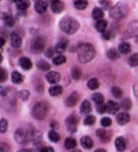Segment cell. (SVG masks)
I'll use <instances>...</instances> for the list:
<instances>
[{
    "label": "cell",
    "mask_w": 138,
    "mask_h": 152,
    "mask_svg": "<svg viewBox=\"0 0 138 152\" xmlns=\"http://www.w3.org/2000/svg\"><path fill=\"white\" fill-rule=\"evenodd\" d=\"M59 79H61V75L58 72H47V75H46V80L48 83L54 84V86L59 82Z\"/></svg>",
    "instance_id": "9c48e42d"
},
{
    "label": "cell",
    "mask_w": 138,
    "mask_h": 152,
    "mask_svg": "<svg viewBox=\"0 0 138 152\" xmlns=\"http://www.w3.org/2000/svg\"><path fill=\"white\" fill-rule=\"evenodd\" d=\"M80 111H82V113H88L91 112V104L88 102V101H83L82 102V107H80Z\"/></svg>",
    "instance_id": "f1b7e54d"
},
{
    "label": "cell",
    "mask_w": 138,
    "mask_h": 152,
    "mask_svg": "<svg viewBox=\"0 0 138 152\" xmlns=\"http://www.w3.org/2000/svg\"><path fill=\"white\" fill-rule=\"evenodd\" d=\"M53 129H57L58 127V122H51V124H50Z\"/></svg>",
    "instance_id": "11a10c76"
},
{
    "label": "cell",
    "mask_w": 138,
    "mask_h": 152,
    "mask_svg": "<svg viewBox=\"0 0 138 152\" xmlns=\"http://www.w3.org/2000/svg\"><path fill=\"white\" fill-rule=\"evenodd\" d=\"M116 120H118L119 124H126L130 122V115L127 112H120L116 115Z\"/></svg>",
    "instance_id": "7c38bea8"
},
{
    "label": "cell",
    "mask_w": 138,
    "mask_h": 152,
    "mask_svg": "<svg viewBox=\"0 0 138 152\" xmlns=\"http://www.w3.org/2000/svg\"><path fill=\"white\" fill-rule=\"evenodd\" d=\"M51 10L53 12H61L64 10V3L62 1H59V0H57V1H51Z\"/></svg>",
    "instance_id": "7402d4cb"
},
{
    "label": "cell",
    "mask_w": 138,
    "mask_h": 152,
    "mask_svg": "<svg viewBox=\"0 0 138 152\" xmlns=\"http://www.w3.org/2000/svg\"><path fill=\"white\" fill-rule=\"evenodd\" d=\"M65 61H66V58H65L62 54H61V56H55L54 58H53V62H54L55 65H62Z\"/></svg>",
    "instance_id": "836d02e7"
},
{
    "label": "cell",
    "mask_w": 138,
    "mask_h": 152,
    "mask_svg": "<svg viewBox=\"0 0 138 152\" xmlns=\"http://www.w3.org/2000/svg\"><path fill=\"white\" fill-rule=\"evenodd\" d=\"M102 37H104L105 40L113 39V32H110V31H107V32H104V33H102Z\"/></svg>",
    "instance_id": "f6af8a7d"
},
{
    "label": "cell",
    "mask_w": 138,
    "mask_h": 152,
    "mask_svg": "<svg viewBox=\"0 0 138 152\" xmlns=\"http://www.w3.org/2000/svg\"><path fill=\"white\" fill-rule=\"evenodd\" d=\"M107 26H108V22L105 20H101V21H97V22H95V29L101 33L107 32Z\"/></svg>",
    "instance_id": "ffe728a7"
},
{
    "label": "cell",
    "mask_w": 138,
    "mask_h": 152,
    "mask_svg": "<svg viewBox=\"0 0 138 152\" xmlns=\"http://www.w3.org/2000/svg\"><path fill=\"white\" fill-rule=\"evenodd\" d=\"M130 51H131L130 43H127V42H122V43L119 44V53H122V54H129Z\"/></svg>",
    "instance_id": "44dd1931"
},
{
    "label": "cell",
    "mask_w": 138,
    "mask_h": 152,
    "mask_svg": "<svg viewBox=\"0 0 138 152\" xmlns=\"http://www.w3.org/2000/svg\"><path fill=\"white\" fill-rule=\"evenodd\" d=\"M65 148L69 149V151H73V149H76V140L75 138H72V137H69V138H66L65 140Z\"/></svg>",
    "instance_id": "d4e9b609"
},
{
    "label": "cell",
    "mask_w": 138,
    "mask_h": 152,
    "mask_svg": "<svg viewBox=\"0 0 138 152\" xmlns=\"http://www.w3.org/2000/svg\"><path fill=\"white\" fill-rule=\"evenodd\" d=\"M66 47H68V40H61L57 46H55V51L57 53H59V56H61V53H64L65 50H66Z\"/></svg>",
    "instance_id": "cb8c5ba5"
},
{
    "label": "cell",
    "mask_w": 138,
    "mask_h": 152,
    "mask_svg": "<svg viewBox=\"0 0 138 152\" xmlns=\"http://www.w3.org/2000/svg\"><path fill=\"white\" fill-rule=\"evenodd\" d=\"M122 107L124 109H130L131 108V101L129 100V98H124V100H123V102H122Z\"/></svg>",
    "instance_id": "ee69618b"
},
{
    "label": "cell",
    "mask_w": 138,
    "mask_h": 152,
    "mask_svg": "<svg viewBox=\"0 0 138 152\" xmlns=\"http://www.w3.org/2000/svg\"><path fill=\"white\" fill-rule=\"evenodd\" d=\"M97 111L99 113H104L107 112V104H101V105H97Z\"/></svg>",
    "instance_id": "c3c4849f"
},
{
    "label": "cell",
    "mask_w": 138,
    "mask_h": 152,
    "mask_svg": "<svg viewBox=\"0 0 138 152\" xmlns=\"http://www.w3.org/2000/svg\"><path fill=\"white\" fill-rule=\"evenodd\" d=\"M20 15H26V11H20Z\"/></svg>",
    "instance_id": "680465c9"
},
{
    "label": "cell",
    "mask_w": 138,
    "mask_h": 152,
    "mask_svg": "<svg viewBox=\"0 0 138 152\" xmlns=\"http://www.w3.org/2000/svg\"><path fill=\"white\" fill-rule=\"evenodd\" d=\"M65 123H66V127L68 130L71 133L76 132V129H77V123H79V118L76 115H71V116H68L66 120H65Z\"/></svg>",
    "instance_id": "52a82bcc"
},
{
    "label": "cell",
    "mask_w": 138,
    "mask_h": 152,
    "mask_svg": "<svg viewBox=\"0 0 138 152\" xmlns=\"http://www.w3.org/2000/svg\"><path fill=\"white\" fill-rule=\"evenodd\" d=\"M95 57V48L93 44L90 43H82L77 47V58L82 64L90 62L93 58Z\"/></svg>",
    "instance_id": "6da1fadb"
},
{
    "label": "cell",
    "mask_w": 138,
    "mask_h": 152,
    "mask_svg": "<svg viewBox=\"0 0 138 152\" xmlns=\"http://www.w3.org/2000/svg\"><path fill=\"white\" fill-rule=\"evenodd\" d=\"M48 111H50V105H48V102H37V104L33 107V109H32V115H33V118L37 120H43L46 116H47Z\"/></svg>",
    "instance_id": "277c9868"
},
{
    "label": "cell",
    "mask_w": 138,
    "mask_h": 152,
    "mask_svg": "<svg viewBox=\"0 0 138 152\" xmlns=\"http://www.w3.org/2000/svg\"><path fill=\"white\" fill-rule=\"evenodd\" d=\"M10 42H11L12 47H20L21 46V36L18 35V33L12 32L11 35H10Z\"/></svg>",
    "instance_id": "5bb4252c"
},
{
    "label": "cell",
    "mask_w": 138,
    "mask_h": 152,
    "mask_svg": "<svg viewBox=\"0 0 138 152\" xmlns=\"http://www.w3.org/2000/svg\"><path fill=\"white\" fill-rule=\"evenodd\" d=\"M107 56H108V58H109V60H112V61L119 60V53L115 51V50H112V48L107 51Z\"/></svg>",
    "instance_id": "1f68e13d"
},
{
    "label": "cell",
    "mask_w": 138,
    "mask_h": 152,
    "mask_svg": "<svg viewBox=\"0 0 138 152\" xmlns=\"http://www.w3.org/2000/svg\"><path fill=\"white\" fill-rule=\"evenodd\" d=\"M101 124H102L104 129L110 127V126H112V119H110V118H102V119H101Z\"/></svg>",
    "instance_id": "8d00e7d4"
},
{
    "label": "cell",
    "mask_w": 138,
    "mask_h": 152,
    "mask_svg": "<svg viewBox=\"0 0 138 152\" xmlns=\"http://www.w3.org/2000/svg\"><path fill=\"white\" fill-rule=\"evenodd\" d=\"M39 152H54V148L47 147V145H43L42 148H39Z\"/></svg>",
    "instance_id": "681fc988"
},
{
    "label": "cell",
    "mask_w": 138,
    "mask_h": 152,
    "mask_svg": "<svg viewBox=\"0 0 138 152\" xmlns=\"http://www.w3.org/2000/svg\"><path fill=\"white\" fill-rule=\"evenodd\" d=\"M94 152H107L105 149H97V151H94Z\"/></svg>",
    "instance_id": "91938a15"
},
{
    "label": "cell",
    "mask_w": 138,
    "mask_h": 152,
    "mask_svg": "<svg viewBox=\"0 0 138 152\" xmlns=\"http://www.w3.org/2000/svg\"><path fill=\"white\" fill-rule=\"evenodd\" d=\"M33 134H35V130L32 127H21L15 132V141L20 142V144H26L28 141L33 140Z\"/></svg>",
    "instance_id": "3957f363"
},
{
    "label": "cell",
    "mask_w": 138,
    "mask_h": 152,
    "mask_svg": "<svg viewBox=\"0 0 138 152\" xmlns=\"http://www.w3.org/2000/svg\"><path fill=\"white\" fill-rule=\"evenodd\" d=\"M40 137H42V134H40L39 132H35V134H33V138H35V142H39V141H40Z\"/></svg>",
    "instance_id": "816d5d0a"
},
{
    "label": "cell",
    "mask_w": 138,
    "mask_h": 152,
    "mask_svg": "<svg viewBox=\"0 0 138 152\" xmlns=\"http://www.w3.org/2000/svg\"><path fill=\"white\" fill-rule=\"evenodd\" d=\"M0 44H1V47L4 46V37H1V40H0Z\"/></svg>",
    "instance_id": "9f6ffc18"
},
{
    "label": "cell",
    "mask_w": 138,
    "mask_h": 152,
    "mask_svg": "<svg viewBox=\"0 0 138 152\" xmlns=\"http://www.w3.org/2000/svg\"><path fill=\"white\" fill-rule=\"evenodd\" d=\"M93 101H94L97 105L104 104V96L102 94H99V93H95L94 96H93Z\"/></svg>",
    "instance_id": "d6a6232c"
},
{
    "label": "cell",
    "mask_w": 138,
    "mask_h": 152,
    "mask_svg": "<svg viewBox=\"0 0 138 152\" xmlns=\"http://www.w3.org/2000/svg\"><path fill=\"white\" fill-rule=\"evenodd\" d=\"M126 33L131 37H138V21H133L129 24Z\"/></svg>",
    "instance_id": "ba28073f"
},
{
    "label": "cell",
    "mask_w": 138,
    "mask_h": 152,
    "mask_svg": "<svg viewBox=\"0 0 138 152\" xmlns=\"http://www.w3.org/2000/svg\"><path fill=\"white\" fill-rule=\"evenodd\" d=\"M134 93H135V97H138V82L134 84Z\"/></svg>",
    "instance_id": "db71d44e"
},
{
    "label": "cell",
    "mask_w": 138,
    "mask_h": 152,
    "mask_svg": "<svg viewBox=\"0 0 138 152\" xmlns=\"http://www.w3.org/2000/svg\"><path fill=\"white\" fill-rule=\"evenodd\" d=\"M0 152H10V147L6 142H0Z\"/></svg>",
    "instance_id": "7dc6e473"
},
{
    "label": "cell",
    "mask_w": 138,
    "mask_h": 152,
    "mask_svg": "<svg viewBox=\"0 0 138 152\" xmlns=\"http://www.w3.org/2000/svg\"><path fill=\"white\" fill-rule=\"evenodd\" d=\"M11 79L15 84H20V83L24 82V76L21 75V73H18V72H12L11 73Z\"/></svg>",
    "instance_id": "83f0119b"
},
{
    "label": "cell",
    "mask_w": 138,
    "mask_h": 152,
    "mask_svg": "<svg viewBox=\"0 0 138 152\" xmlns=\"http://www.w3.org/2000/svg\"><path fill=\"white\" fill-rule=\"evenodd\" d=\"M109 14L113 20H123L127 15V7L123 4H116L109 10Z\"/></svg>",
    "instance_id": "5b68a950"
},
{
    "label": "cell",
    "mask_w": 138,
    "mask_h": 152,
    "mask_svg": "<svg viewBox=\"0 0 138 152\" xmlns=\"http://www.w3.org/2000/svg\"><path fill=\"white\" fill-rule=\"evenodd\" d=\"M80 142H82V147H83V148H87V149L93 148V145H94V141L91 140L90 137H87V136L82 137V140H80Z\"/></svg>",
    "instance_id": "ac0fdd59"
},
{
    "label": "cell",
    "mask_w": 138,
    "mask_h": 152,
    "mask_svg": "<svg viewBox=\"0 0 138 152\" xmlns=\"http://www.w3.org/2000/svg\"><path fill=\"white\" fill-rule=\"evenodd\" d=\"M6 79H7V72L4 68H1L0 69V82H6Z\"/></svg>",
    "instance_id": "bcb514c9"
},
{
    "label": "cell",
    "mask_w": 138,
    "mask_h": 152,
    "mask_svg": "<svg viewBox=\"0 0 138 152\" xmlns=\"http://www.w3.org/2000/svg\"><path fill=\"white\" fill-rule=\"evenodd\" d=\"M91 17H93L94 20H97V21L104 20V10H102V8H99V7L94 8V10H93V12H91Z\"/></svg>",
    "instance_id": "d6986e66"
},
{
    "label": "cell",
    "mask_w": 138,
    "mask_h": 152,
    "mask_svg": "<svg viewBox=\"0 0 138 152\" xmlns=\"http://www.w3.org/2000/svg\"><path fill=\"white\" fill-rule=\"evenodd\" d=\"M77 100H79V94H77L76 91H73V93H71V94L66 97L65 104H66L68 107H73V105L77 104Z\"/></svg>",
    "instance_id": "30bf717a"
},
{
    "label": "cell",
    "mask_w": 138,
    "mask_h": 152,
    "mask_svg": "<svg viewBox=\"0 0 138 152\" xmlns=\"http://www.w3.org/2000/svg\"><path fill=\"white\" fill-rule=\"evenodd\" d=\"M97 136H98V138L102 142H108V141L110 140V133L107 132L105 129H98L97 130Z\"/></svg>",
    "instance_id": "8fae6325"
},
{
    "label": "cell",
    "mask_w": 138,
    "mask_h": 152,
    "mask_svg": "<svg viewBox=\"0 0 138 152\" xmlns=\"http://www.w3.org/2000/svg\"><path fill=\"white\" fill-rule=\"evenodd\" d=\"M18 152H32V151H29V149H21V151H18Z\"/></svg>",
    "instance_id": "6f0895ef"
},
{
    "label": "cell",
    "mask_w": 138,
    "mask_h": 152,
    "mask_svg": "<svg viewBox=\"0 0 138 152\" xmlns=\"http://www.w3.org/2000/svg\"><path fill=\"white\" fill-rule=\"evenodd\" d=\"M20 65L24 69H26V71H29V69L32 68V62H31V60H29L28 57H21L20 58Z\"/></svg>",
    "instance_id": "603a6c76"
},
{
    "label": "cell",
    "mask_w": 138,
    "mask_h": 152,
    "mask_svg": "<svg viewBox=\"0 0 138 152\" xmlns=\"http://www.w3.org/2000/svg\"><path fill=\"white\" fill-rule=\"evenodd\" d=\"M126 140L123 138V137H118L116 138V141H115V147H116V149L118 151H124L126 149Z\"/></svg>",
    "instance_id": "e0dca14e"
},
{
    "label": "cell",
    "mask_w": 138,
    "mask_h": 152,
    "mask_svg": "<svg viewBox=\"0 0 138 152\" xmlns=\"http://www.w3.org/2000/svg\"><path fill=\"white\" fill-rule=\"evenodd\" d=\"M48 140L53 141V142H57V141H59V134L57 132H54V130H51L48 133Z\"/></svg>",
    "instance_id": "e575fe53"
},
{
    "label": "cell",
    "mask_w": 138,
    "mask_h": 152,
    "mask_svg": "<svg viewBox=\"0 0 138 152\" xmlns=\"http://www.w3.org/2000/svg\"><path fill=\"white\" fill-rule=\"evenodd\" d=\"M1 20L4 21V25H6V26H8V28L14 26V24H15L14 18H11V15H8L7 12H3V14H1Z\"/></svg>",
    "instance_id": "9a60e30c"
},
{
    "label": "cell",
    "mask_w": 138,
    "mask_h": 152,
    "mask_svg": "<svg viewBox=\"0 0 138 152\" xmlns=\"http://www.w3.org/2000/svg\"><path fill=\"white\" fill-rule=\"evenodd\" d=\"M44 46H46V39L43 36H36L33 37V40L31 42V50L32 53L35 54H39L44 50Z\"/></svg>",
    "instance_id": "8992f818"
},
{
    "label": "cell",
    "mask_w": 138,
    "mask_h": 152,
    "mask_svg": "<svg viewBox=\"0 0 138 152\" xmlns=\"http://www.w3.org/2000/svg\"><path fill=\"white\" fill-rule=\"evenodd\" d=\"M112 94H113L116 98H122V96H123V91H122V88L120 87H112Z\"/></svg>",
    "instance_id": "f35d334b"
},
{
    "label": "cell",
    "mask_w": 138,
    "mask_h": 152,
    "mask_svg": "<svg viewBox=\"0 0 138 152\" xmlns=\"http://www.w3.org/2000/svg\"><path fill=\"white\" fill-rule=\"evenodd\" d=\"M87 87L90 88V90H97V88L99 87V80L95 79V77L90 79L88 82H87Z\"/></svg>",
    "instance_id": "4316f807"
},
{
    "label": "cell",
    "mask_w": 138,
    "mask_h": 152,
    "mask_svg": "<svg viewBox=\"0 0 138 152\" xmlns=\"http://www.w3.org/2000/svg\"><path fill=\"white\" fill-rule=\"evenodd\" d=\"M54 51H55V48H48L47 51H46V56L47 57H53V58H54Z\"/></svg>",
    "instance_id": "f907efd6"
},
{
    "label": "cell",
    "mask_w": 138,
    "mask_h": 152,
    "mask_svg": "<svg viewBox=\"0 0 138 152\" xmlns=\"http://www.w3.org/2000/svg\"><path fill=\"white\" fill-rule=\"evenodd\" d=\"M129 64H130L131 66H138V54H133V56H130V58H129Z\"/></svg>",
    "instance_id": "d590c367"
},
{
    "label": "cell",
    "mask_w": 138,
    "mask_h": 152,
    "mask_svg": "<svg viewBox=\"0 0 138 152\" xmlns=\"http://www.w3.org/2000/svg\"><path fill=\"white\" fill-rule=\"evenodd\" d=\"M94 123H95V118H94V116L88 115L86 119H84V124H86V126H91V124H94Z\"/></svg>",
    "instance_id": "60d3db41"
},
{
    "label": "cell",
    "mask_w": 138,
    "mask_h": 152,
    "mask_svg": "<svg viewBox=\"0 0 138 152\" xmlns=\"http://www.w3.org/2000/svg\"><path fill=\"white\" fill-rule=\"evenodd\" d=\"M18 97H20L21 100H28L29 98V91L28 90H22V91H18Z\"/></svg>",
    "instance_id": "b9f144b4"
},
{
    "label": "cell",
    "mask_w": 138,
    "mask_h": 152,
    "mask_svg": "<svg viewBox=\"0 0 138 152\" xmlns=\"http://www.w3.org/2000/svg\"><path fill=\"white\" fill-rule=\"evenodd\" d=\"M6 130H7V120L1 119L0 120V133H6Z\"/></svg>",
    "instance_id": "7bdbcfd3"
},
{
    "label": "cell",
    "mask_w": 138,
    "mask_h": 152,
    "mask_svg": "<svg viewBox=\"0 0 138 152\" xmlns=\"http://www.w3.org/2000/svg\"><path fill=\"white\" fill-rule=\"evenodd\" d=\"M48 93H50V96H53V97L61 96V93H62V87L58 86V84H55V86H51V87H50Z\"/></svg>",
    "instance_id": "484cf974"
},
{
    "label": "cell",
    "mask_w": 138,
    "mask_h": 152,
    "mask_svg": "<svg viewBox=\"0 0 138 152\" xmlns=\"http://www.w3.org/2000/svg\"><path fill=\"white\" fill-rule=\"evenodd\" d=\"M80 76H82V72H80V69L79 68H73L72 69V77L73 79H80Z\"/></svg>",
    "instance_id": "ab89813d"
},
{
    "label": "cell",
    "mask_w": 138,
    "mask_h": 152,
    "mask_svg": "<svg viewBox=\"0 0 138 152\" xmlns=\"http://www.w3.org/2000/svg\"><path fill=\"white\" fill-rule=\"evenodd\" d=\"M15 4H17V8L20 10V11H25L28 7H29V1H26V0H24V1H15Z\"/></svg>",
    "instance_id": "f546056e"
},
{
    "label": "cell",
    "mask_w": 138,
    "mask_h": 152,
    "mask_svg": "<svg viewBox=\"0 0 138 152\" xmlns=\"http://www.w3.org/2000/svg\"><path fill=\"white\" fill-rule=\"evenodd\" d=\"M40 71H50V64L46 62V61H39V64H37Z\"/></svg>",
    "instance_id": "74e56055"
},
{
    "label": "cell",
    "mask_w": 138,
    "mask_h": 152,
    "mask_svg": "<svg viewBox=\"0 0 138 152\" xmlns=\"http://www.w3.org/2000/svg\"><path fill=\"white\" fill-rule=\"evenodd\" d=\"M73 4H75V7L77 8V10H84V8L87 7L88 1H87V0H76Z\"/></svg>",
    "instance_id": "4dcf8cb0"
},
{
    "label": "cell",
    "mask_w": 138,
    "mask_h": 152,
    "mask_svg": "<svg viewBox=\"0 0 138 152\" xmlns=\"http://www.w3.org/2000/svg\"><path fill=\"white\" fill-rule=\"evenodd\" d=\"M35 10L39 12V14H44L46 10H47V3H46V1H42V0H37V1H35Z\"/></svg>",
    "instance_id": "4fadbf2b"
},
{
    "label": "cell",
    "mask_w": 138,
    "mask_h": 152,
    "mask_svg": "<svg viewBox=\"0 0 138 152\" xmlns=\"http://www.w3.org/2000/svg\"><path fill=\"white\" fill-rule=\"evenodd\" d=\"M118 111H119V104L118 102H115V101H109V102H107V112L118 113Z\"/></svg>",
    "instance_id": "2e32d148"
},
{
    "label": "cell",
    "mask_w": 138,
    "mask_h": 152,
    "mask_svg": "<svg viewBox=\"0 0 138 152\" xmlns=\"http://www.w3.org/2000/svg\"><path fill=\"white\" fill-rule=\"evenodd\" d=\"M71 152H82V151H80V149H77V148H76V149H73V151H71Z\"/></svg>",
    "instance_id": "94428289"
},
{
    "label": "cell",
    "mask_w": 138,
    "mask_h": 152,
    "mask_svg": "<svg viewBox=\"0 0 138 152\" xmlns=\"http://www.w3.org/2000/svg\"><path fill=\"white\" fill-rule=\"evenodd\" d=\"M99 4H102V7L110 8V1H99Z\"/></svg>",
    "instance_id": "f5cc1de1"
},
{
    "label": "cell",
    "mask_w": 138,
    "mask_h": 152,
    "mask_svg": "<svg viewBox=\"0 0 138 152\" xmlns=\"http://www.w3.org/2000/svg\"><path fill=\"white\" fill-rule=\"evenodd\" d=\"M59 28H61L62 32L72 35L79 29V22L73 20V18H71V17H64L62 20L59 21Z\"/></svg>",
    "instance_id": "7a4b0ae2"
}]
</instances>
